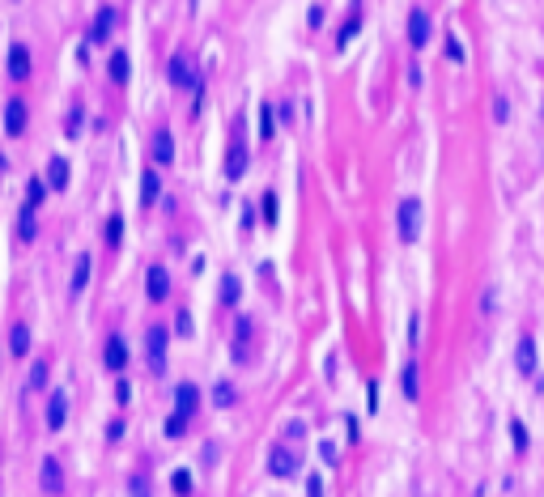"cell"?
I'll return each mask as SVG.
<instances>
[{
    "instance_id": "7c38bea8",
    "label": "cell",
    "mask_w": 544,
    "mask_h": 497,
    "mask_svg": "<svg viewBox=\"0 0 544 497\" xmlns=\"http://www.w3.org/2000/svg\"><path fill=\"white\" fill-rule=\"evenodd\" d=\"M196 408H200V387H196V383H179V387H175V412L191 421Z\"/></svg>"
},
{
    "instance_id": "e575fe53",
    "label": "cell",
    "mask_w": 544,
    "mask_h": 497,
    "mask_svg": "<svg viewBox=\"0 0 544 497\" xmlns=\"http://www.w3.org/2000/svg\"><path fill=\"white\" fill-rule=\"evenodd\" d=\"M493 119H498V123H506V119H510V107H506V98H502V94L493 98Z\"/></svg>"
},
{
    "instance_id": "6da1fadb",
    "label": "cell",
    "mask_w": 544,
    "mask_h": 497,
    "mask_svg": "<svg viewBox=\"0 0 544 497\" xmlns=\"http://www.w3.org/2000/svg\"><path fill=\"white\" fill-rule=\"evenodd\" d=\"M421 226H426L421 200H417V195L400 200V209H395V234H400V242H417L421 238Z\"/></svg>"
},
{
    "instance_id": "f35d334b",
    "label": "cell",
    "mask_w": 544,
    "mask_h": 497,
    "mask_svg": "<svg viewBox=\"0 0 544 497\" xmlns=\"http://www.w3.org/2000/svg\"><path fill=\"white\" fill-rule=\"evenodd\" d=\"M319 455H324V463H340V455H336L332 442H319Z\"/></svg>"
},
{
    "instance_id": "7bdbcfd3",
    "label": "cell",
    "mask_w": 544,
    "mask_h": 497,
    "mask_svg": "<svg viewBox=\"0 0 544 497\" xmlns=\"http://www.w3.org/2000/svg\"><path fill=\"white\" fill-rule=\"evenodd\" d=\"M366 400H370V412H375V408H379V387H375V383H370V387H366Z\"/></svg>"
},
{
    "instance_id": "f6af8a7d",
    "label": "cell",
    "mask_w": 544,
    "mask_h": 497,
    "mask_svg": "<svg viewBox=\"0 0 544 497\" xmlns=\"http://www.w3.org/2000/svg\"><path fill=\"white\" fill-rule=\"evenodd\" d=\"M311 497H324V485H319V476H311Z\"/></svg>"
},
{
    "instance_id": "83f0119b",
    "label": "cell",
    "mask_w": 544,
    "mask_h": 497,
    "mask_svg": "<svg viewBox=\"0 0 544 497\" xmlns=\"http://www.w3.org/2000/svg\"><path fill=\"white\" fill-rule=\"evenodd\" d=\"M119 242H123V217L111 213L107 217V246H119Z\"/></svg>"
},
{
    "instance_id": "8fae6325",
    "label": "cell",
    "mask_w": 544,
    "mask_h": 497,
    "mask_svg": "<svg viewBox=\"0 0 544 497\" xmlns=\"http://www.w3.org/2000/svg\"><path fill=\"white\" fill-rule=\"evenodd\" d=\"M115 21H119V13L111 9V5H103L94 13V26H90V43H107L111 39V30H115Z\"/></svg>"
},
{
    "instance_id": "2e32d148",
    "label": "cell",
    "mask_w": 544,
    "mask_h": 497,
    "mask_svg": "<svg viewBox=\"0 0 544 497\" xmlns=\"http://www.w3.org/2000/svg\"><path fill=\"white\" fill-rule=\"evenodd\" d=\"M514 366H519V374H536V340L532 336H519V344H514Z\"/></svg>"
},
{
    "instance_id": "1f68e13d",
    "label": "cell",
    "mask_w": 544,
    "mask_h": 497,
    "mask_svg": "<svg viewBox=\"0 0 544 497\" xmlns=\"http://www.w3.org/2000/svg\"><path fill=\"white\" fill-rule=\"evenodd\" d=\"M510 434H514V451H527V430H523V421H510Z\"/></svg>"
},
{
    "instance_id": "484cf974",
    "label": "cell",
    "mask_w": 544,
    "mask_h": 497,
    "mask_svg": "<svg viewBox=\"0 0 544 497\" xmlns=\"http://www.w3.org/2000/svg\"><path fill=\"white\" fill-rule=\"evenodd\" d=\"M238 293H242L238 277H221V302H226V306H238Z\"/></svg>"
},
{
    "instance_id": "5bb4252c",
    "label": "cell",
    "mask_w": 544,
    "mask_h": 497,
    "mask_svg": "<svg viewBox=\"0 0 544 497\" xmlns=\"http://www.w3.org/2000/svg\"><path fill=\"white\" fill-rule=\"evenodd\" d=\"M103 361H107L111 374H123V366H128V344H123V336H111V340H107Z\"/></svg>"
},
{
    "instance_id": "e0dca14e",
    "label": "cell",
    "mask_w": 544,
    "mask_h": 497,
    "mask_svg": "<svg viewBox=\"0 0 544 497\" xmlns=\"http://www.w3.org/2000/svg\"><path fill=\"white\" fill-rule=\"evenodd\" d=\"M154 162H158V166H170V162H175V136H170L166 128L154 132Z\"/></svg>"
},
{
    "instance_id": "cb8c5ba5",
    "label": "cell",
    "mask_w": 544,
    "mask_h": 497,
    "mask_svg": "<svg viewBox=\"0 0 544 497\" xmlns=\"http://www.w3.org/2000/svg\"><path fill=\"white\" fill-rule=\"evenodd\" d=\"M400 387H404L408 400H417V395H421V383H417V361H408V366L400 370Z\"/></svg>"
},
{
    "instance_id": "d4e9b609",
    "label": "cell",
    "mask_w": 544,
    "mask_h": 497,
    "mask_svg": "<svg viewBox=\"0 0 544 497\" xmlns=\"http://www.w3.org/2000/svg\"><path fill=\"white\" fill-rule=\"evenodd\" d=\"M90 255H77V268H72V293H81L85 285H90Z\"/></svg>"
},
{
    "instance_id": "52a82bcc",
    "label": "cell",
    "mask_w": 544,
    "mask_h": 497,
    "mask_svg": "<svg viewBox=\"0 0 544 497\" xmlns=\"http://www.w3.org/2000/svg\"><path fill=\"white\" fill-rule=\"evenodd\" d=\"M145 293H149V302H166L170 297V272L162 264H154L149 272H145Z\"/></svg>"
},
{
    "instance_id": "44dd1931",
    "label": "cell",
    "mask_w": 544,
    "mask_h": 497,
    "mask_svg": "<svg viewBox=\"0 0 544 497\" xmlns=\"http://www.w3.org/2000/svg\"><path fill=\"white\" fill-rule=\"evenodd\" d=\"M107 68H111V81H115V85H128V77H132V60L123 56V52H115Z\"/></svg>"
},
{
    "instance_id": "8d00e7d4",
    "label": "cell",
    "mask_w": 544,
    "mask_h": 497,
    "mask_svg": "<svg viewBox=\"0 0 544 497\" xmlns=\"http://www.w3.org/2000/svg\"><path fill=\"white\" fill-rule=\"evenodd\" d=\"M128 489H132V497H149V480H145V476H132Z\"/></svg>"
},
{
    "instance_id": "836d02e7",
    "label": "cell",
    "mask_w": 544,
    "mask_h": 497,
    "mask_svg": "<svg viewBox=\"0 0 544 497\" xmlns=\"http://www.w3.org/2000/svg\"><path fill=\"white\" fill-rule=\"evenodd\" d=\"M175 493H179V497H187V493H191V472H183V467L175 472Z\"/></svg>"
},
{
    "instance_id": "4316f807",
    "label": "cell",
    "mask_w": 544,
    "mask_h": 497,
    "mask_svg": "<svg viewBox=\"0 0 544 497\" xmlns=\"http://www.w3.org/2000/svg\"><path fill=\"white\" fill-rule=\"evenodd\" d=\"M213 400H217V408H234V400H238V391H234L230 383H217V387H213Z\"/></svg>"
},
{
    "instance_id": "603a6c76",
    "label": "cell",
    "mask_w": 544,
    "mask_h": 497,
    "mask_svg": "<svg viewBox=\"0 0 544 497\" xmlns=\"http://www.w3.org/2000/svg\"><path fill=\"white\" fill-rule=\"evenodd\" d=\"M277 136V115H272V103H260V140Z\"/></svg>"
},
{
    "instance_id": "b9f144b4",
    "label": "cell",
    "mask_w": 544,
    "mask_h": 497,
    "mask_svg": "<svg viewBox=\"0 0 544 497\" xmlns=\"http://www.w3.org/2000/svg\"><path fill=\"white\" fill-rule=\"evenodd\" d=\"M107 438H111V442L123 438V421H111V425H107Z\"/></svg>"
},
{
    "instance_id": "60d3db41",
    "label": "cell",
    "mask_w": 544,
    "mask_h": 497,
    "mask_svg": "<svg viewBox=\"0 0 544 497\" xmlns=\"http://www.w3.org/2000/svg\"><path fill=\"white\" fill-rule=\"evenodd\" d=\"M77 128H81V111H68V136H77Z\"/></svg>"
},
{
    "instance_id": "8992f818",
    "label": "cell",
    "mask_w": 544,
    "mask_h": 497,
    "mask_svg": "<svg viewBox=\"0 0 544 497\" xmlns=\"http://www.w3.org/2000/svg\"><path fill=\"white\" fill-rule=\"evenodd\" d=\"M166 72H170V85H179V89H200V77H196V68H191L187 56H175Z\"/></svg>"
},
{
    "instance_id": "4dcf8cb0",
    "label": "cell",
    "mask_w": 544,
    "mask_h": 497,
    "mask_svg": "<svg viewBox=\"0 0 544 497\" xmlns=\"http://www.w3.org/2000/svg\"><path fill=\"white\" fill-rule=\"evenodd\" d=\"M357 30H362V9H357L349 21H344V30H340V47H344V43H353V34H357Z\"/></svg>"
},
{
    "instance_id": "ac0fdd59",
    "label": "cell",
    "mask_w": 544,
    "mask_h": 497,
    "mask_svg": "<svg viewBox=\"0 0 544 497\" xmlns=\"http://www.w3.org/2000/svg\"><path fill=\"white\" fill-rule=\"evenodd\" d=\"M158 195H162L158 170H145V175H140V204H145V209H154V204H158Z\"/></svg>"
},
{
    "instance_id": "f1b7e54d",
    "label": "cell",
    "mask_w": 544,
    "mask_h": 497,
    "mask_svg": "<svg viewBox=\"0 0 544 497\" xmlns=\"http://www.w3.org/2000/svg\"><path fill=\"white\" fill-rule=\"evenodd\" d=\"M43 195H47V183H43V179H30V183H26V204L39 209V204H43Z\"/></svg>"
},
{
    "instance_id": "30bf717a",
    "label": "cell",
    "mask_w": 544,
    "mask_h": 497,
    "mask_svg": "<svg viewBox=\"0 0 544 497\" xmlns=\"http://www.w3.org/2000/svg\"><path fill=\"white\" fill-rule=\"evenodd\" d=\"M39 472H43V480H39V485H43V493L60 497V493H64V467H60V459H52V455H47Z\"/></svg>"
},
{
    "instance_id": "74e56055",
    "label": "cell",
    "mask_w": 544,
    "mask_h": 497,
    "mask_svg": "<svg viewBox=\"0 0 544 497\" xmlns=\"http://www.w3.org/2000/svg\"><path fill=\"white\" fill-rule=\"evenodd\" d=\"M175 332H179V336H191V315H187V310H179V319H175Z\"/></svg>"
},
{
    "instance_id": "f546056e",
    "label": "cell",
    "mask_w": 544,
    "mask_h": 497,
    "mask_svg": "<svg viewBox=\"0 0 544 497\" xmlns=\"http://www.w3.org/2000/svg\"><path fill=\"white\" fill-rule=\"evenodd\" d=\"M260 204H264V209H260V213H264V221H268V226H277V213H281V209H277V195L264 191V200H260Z\"/></svg>"
},
{
    "instance_id": "9a60e30c",
    "label": "cell",
    "mask_w": 544,
    "mask_h": 497,
    "mask_svg": "<svg viewBox=\"0 0 544 497\" xmlns=\"http://www.w3.org/2000/svg\"><path fill=\"white\" fill-rule=\"evenodd\" d=\"M64 416H68V395L64 391H52V400H47V430L60 434L64 430Z\"/></svg>"
},
{
    "instance_id": "3957f363",
    "label": "cell",
    "mask_w": 544,
    "mask_h": 497,
    "mask_svg": "<svg viewBox=\"0 0 544 497\" xmlns=\"http://www.w3.org/2000/svg\"><path fill=\"white\" fill-rule=\"evenodd\" d=\"M247 175V132H242V123H234V140L226 149V179L238 183Z\"/></svg>"
},
{
    "instance_id": "9c48e42d",
    "label": "cell",
    "mask_w": 544,
    "mask_h": 497,
    "mask_svg": "<svg viewBox=\"0 0 544 497\" xmlns=\"http://www.w3.org/2000/svg\"><path fill=\"white\" fill-rule=\"evenodd\" d=\"M408 43L412 47H426L430 43V13L417 5V9H408Z\"/></svg>"
},
{
    "instance_id": "ab89813d",
    "label": "cell",
    "mask_w": 544,
    "mask_h": 497,
    "mask_svg": "<svg viewBox=\"0 0 544 497\" xmlns=\"http://www.w3.org/2000/svg\"><path fill=\"white\" fill-rule=\"evenodd\" d=\"M128 395H132V387L119 379V383H115V400H119V404H128Z\"/></svg>"
},
{
    "instance_id": "d6986e66",
    "label": "cell",
    "mask_w": 544,
    "mask_h": 497,
    "mask_svg": "<svg viewBox=\"0 0 544 497\" xmlns=\"http://www.w3.org/2000/svg\"><path fill=\"white\" fill-rule=\"evenodd\" d=\"M34 213H39V209H30V204H21V213H17V238H21V242H34V234H39Z\"/></svg>"
},
{
    "instance_id": "d590c367",
    "label": "cell",
    "mask_w": 544,
    "mask_h": 497,
    "mask_svg": "<svg viewBox=\"0 0 544 497\" xmlns=\"http://www.w3.org/2000/svg\"><path fill=\"white\" fill-rule=\"evenodd\" d=\"M47 383V361H34V370H30V387H43Z\"/></svg>"
},
{
    "instance_id": "277c9868",
    "label": "cell",
    "mask_w": 544,
    "mask_h": 497,
    "mask_svg": "<svg viewBox=\"0 0 544 497\" xmlns=\"http://www.w3.org/2000/svg\"><path fill=\"white\" fill-rule=\"evenodd\" d=\"M26 123H30V107L21 103V98H13V103L5 107V136H26Z\"/></svg>"
},
{
    "instance_id": "5b68a950",
    "label": "cell",
    "mask_w": 544,
    "mask_h": 497,
    "mask_svg": "<svg viewBox=\"0 0 544 497\" xmlns=\"http://www.w3.org/2000/svg\"><path fill=\"white\" fill-rule=\"evenodd\" d=\"M166 340H170V332H166V328H149V336H145V349H149V366H154V374H162V370H166Z\"/></svg>"
},
{
    "instance_id": "4fadbf2b",
    "label": "cell",
    "mask_w": 544,
    "mask_h": 497,
    "mask_svg": "<svg viewBox=\"0 0 544 497\" xmlns=\"http://www.w3.org/2000/svg\"><path fill=\"white\" fill-rule=\"evenodd\" d=\"M9 77L13 81H26L30 77V47L26 43H13L9 47Z\"/></svg>"
},
{
    "instance_id": "7a4b0ae2",
    "label": "cell",
    "mask_w": 544,
    "mask_h": 497,
    "mask_svg": "<svg viewBox=\"0 0 544 497\" xmlns=\"http://www.w3.org/2000/svg\"><path fill=\"white\" fill-rule=\"evenodd\" d=\"M298 467H302V459H298L293 446L272 442V451H268V472H272V476H277V480H293V476H298Z\"/></svg>"
},
{
    "instance_id": "ba28073f",
    "label": "cell",
    "mask_w": 544,
    "mask_h": 497,
    "mask_svg": "<svg viewBox=\"0 0 544 497\" xmlns=\"http://www.w3.org/2000/svg\"><path fill=\"white\" fill-rule=\"evenodd\" d=\"M251 336H255L251 315H238V328H234V361H251Z\"/></svg>"
},
{
    "instance_id": "d6a6232c",
    "label": "cell",
    "mask_w": 544,
    "mask_h": 497,
    "mask_svg": "<svg viewBox=\"0 0 544 497\" xmlns=\"http://www.w3.org/2000/svg\"><path fill=\"white\" fill-rule=\"evenodd\" d=\"M183 430H187V416H179V412H175V416L166 421V438H179Z\"/></svg>"
},
{
    "instance_id": "7402d4cb",
    "label": "cell",
    "mask_w": 544,
    "mask_h": 497,
    "mask_svg": "<svg viewBox=\"0 0 544 497\" xmlns=\"http://www.w3.org/2000/svg\"><path fill=\"white\" fill-rule=\"evenodd\" d=\"M9 349H13V357H26L30 353V328H26V323H17V328L9 332Z\"/></svg>"
},
{
    "instance_id": "ee69618b",
    "label": "cell",
    "mask_w": 544,
    "mask_h": 497,
    "mask_svg": "<svg viewBox=\"0 0 544 497\" xmlns=\"http://www.w3.org/2000/svg\"><path fill=\"white\" fill-rule=\"evenodd\" d=\"M306 434V421H289V438H302Z\"/></svg>"
},
{
    "instance_id": "ffe728a7",
    "label": "cell",
    "mask_w": 544,
    "mask_h": 497,
    "mask_svg": "<svg viewBox=\"0 0 544 497\" xmlns=\"http://www.w3.org/2000/svg\"><path fill=\"white\" fill-rule=\"evenodd\" d=\"M47 183H52V191H64V187H68V162H64V158H52V162H47Z\"/></svg>"
}]
</instances>
